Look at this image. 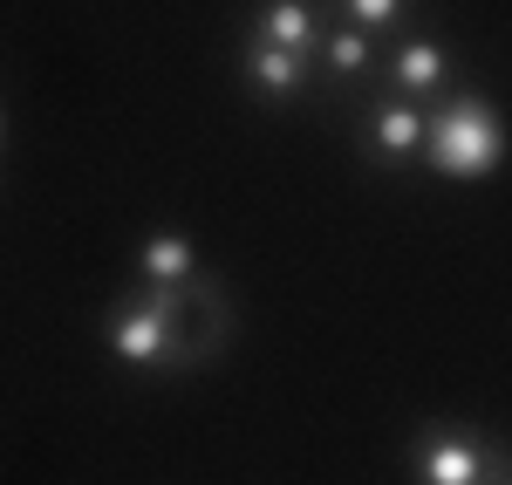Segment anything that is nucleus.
I'll list each match as a JSON object with an SVG mask.
<instances>
[{
  "instance_id": "nucleus-2",
  "label": "nucleus",
  "mask_w": 512,
  "mask_h": 485,
  "mask_svg": "<svg viewBox=\"0 0 512 485\" xmlns=\"http://www.w3.org/2000/svg\"><path fill=\"white\" fill-rule=\"evenodd\" d=\"M151 294H158L164 322H171V369H212L233 349L239 315L212 274H198L192 287H151Z\"/></svg>"
},
{
  "instance_id": "nucleus-9",
  "label": "nucleus",
  "mask_w": 512,
  "mask_h": 485,
  "mask_svg": "<svg viewBox=\"0 0 512 485\" xmlns=\"http://www.w3.org/2000/svg\"><path fill=\"white\" fill-rule=\"evenodd\" d=\"M205 267H198V246L185 233H144L137 240V281L144 287H192Z\"/></svg>"
},
{
  "instance_id": "nucleus-8",
  "label": "nucleus",
  "mask_w": 512,
  "mask_h": 485,
  "mask_svg": "<svg viewBox=\"0 0 512 485\" xmlns=\"http://www.w3.org/2000/svg\"><path fill=\"white\" fill-rule=\"evenodd\" d=\"M321 28H328V21H321L315 0H260L253 21H246V35L274 41L287 55H308V62H315V48H321Z\"/></svg>"
},
{
  "instance_id": "nucleus-4",
  "label": "nucleus",
  "mask_w": 512,
  "mask_h": 485,
  "mask_svg": "<svg viewBox=\"0 0 512 485\" xmlns=\"http://www.w3.org/2000/svg\"><path fill=\"white\" fill-rule=\"evenodd\" d=\"M103 342H110V356H117L123 369H171V322H164L158 294H151L144 281L110 308Z\"/></svg>"
},
{
  "instance_id": "nucleus-1",
  "label": "nucleus",
  "mask_w": 512,
  "mask_h": 485,
  "mask_svg": "<svg viewBox=\"0 0 512 485\" xmlns=\"http://www.w3.org/2000/svg\"><path fill=\"white\" fill-rule=\"evenodd\" d=\"M506 144V117L485 89H444L437 103H424V151L417 158L451 185H485L506 164Z\"/></svg>"
},
{
  "instance_id": "nucleus-3",
  "label": "nucleus",
  "mask_w": 512,
  "mask_h": 485,
  "mask_svg": "<svg viewBox=\"0 0 512 485\" xmlns=\"http://www.w3.org/2000/svg\"><path fill=\"white\" fill-rule=\"evenodd\" d=\"M499 451H506L499 438H478L465 424H437L410 445V485H485Z\"/></svg>"
},
{
  "instance_id": "nucleus-11",
  "label": "nucleus",
  "mask_w": 512,
  "mask_h": 485,
  "mask_svg": "<svg viewBox=\"0 0 512 485\" xmlns=\"http://www.w3.org/2000/svg\"><path fill=\"white\" fill-rule=\"evenodd\" d=\"M335 7H342V21H349V28H362L369 41L390 35L396 21L410 14V0H335Z\"/></svg>"
},
{
  "instance_id": "nucleus-7",
  "label": "nucleus",
  "mask_w": 512,
  "mask_h": 485,
  "mask_svg": "<svg viewBox=\"0 0 512 485\" xmlns=\"http://www.w3.org/2000/svg\"><path fill=\"white\" fill-rule=\"evenodd\" d=\"M383 89L390 96H410V103H437L444 89H458V62H451V48L437 35H410V41H396V55H390V69H383Z\"/></svg>"
},
{
  "instance_id": "nucleus-10",
  "label": "nucleus",
  "mask_w": 512,
  "mask_h": 485,
  "mask_svg": "<svg viewBox=\"0 0 512 485\" xmlns=\"http://www.w3.org/2000/svg\"><path fill=\"white\" fill-rule=\"evenodd\" d=\"M315 62H321V76L335 82V89H349V82L369 76V62H376V41L362 35V28H321V48H315Z\"/></svg>"
},
{
  "instance_id": "nucleus-5",
  "label": "nucleus",
  "mask_w": 512,
  "mask_h": 485,
  "mask_svg": "<svg viewBox=\"0 0 512 485\" xmlns=\"http://www.w3.org/2000/svg\"><path fill=\"white\" fill-rule=\"evenodd\" d=\"M417 151H424V103L383 89L362 110V158L376 164V171H403V164H417Z\"/></svg>"
},
{
  "instance_id": "nucleus-13",
  "label": "nucleus",
  "mask_w": 512,
  "mask_h": 485,
  "mask_svg": "<svg viewBox=\"0 0 512 485\" xmlns=\"http://www.w3.org/2000/svg\"><path fill=\"white\" fill-rule=\"evenodd\" d=\"M0 144H7V117H0Z\"/></svg>"
},
{
  "instance_id": "nucleus-12",
  "label": "nucleus",
  "mask_w": 512,
  "mask_h": 485,
  "mask_svg": "<svg viewBox=\"0 0 512 485\" xmlns=\"http://www.w3.org/2000/svg\"><path fill=\"white\" fill-rule=\"evenodd\" d=\"M485 485H512V445L499 451V465H492V472H485Z\"/></svg>"
},
{
  "instance_id": "nucleus-6",
  "label": "nucleus",
  "mask_w": 512,
  "mask_h": 485,
  "mask_svg": "<svg viewBox=\"0 0 512 485\" xmlns=\"http://www.w3.org/2000/svg\"><path fill=\"white\" fill-rule=\"evenodd\" d=\"M239 82L260 103H301L315 89V62L308 55H287V48H274V41H260V35H246L239 41Z\"/></svg>"
}]
</instances>
